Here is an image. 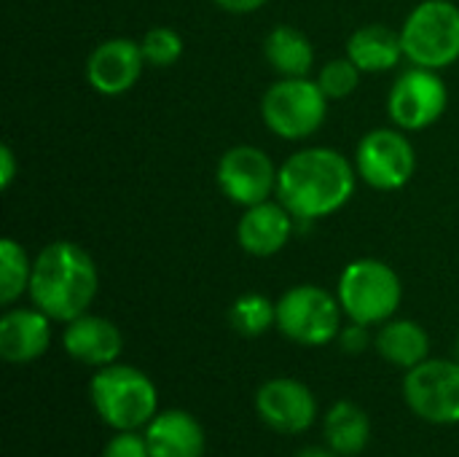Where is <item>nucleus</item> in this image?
I'll use <instances>...</instances> for the list:
<instances>
[{
    "label": "nucleus",
    "instance_id": "nucleus-1",
    "mask_svg": "<svg viewBox=\"0 0 459 457\" xmlns=\"http://www.w3.org/2000/svg\"><path fill=\"white\" fill-rule=\"evenodd\" d=\"M358 170L336 148L290 154L277 175V197L293 218L317 221L342 210L355 194Z\"/></svg>",
    "mask_w": 459,
    "mask_h": 457
},
{
    "label": "nucleus",
    "instance_id": "nucleus-2",
    "mask_svg": "<svg viewBox=\"0 0 459 457\" xmlns=\"http://www.w3.org/2000/svg\"><path fill=\"white\" fill-rule=\"evenodd\" d=\"M97 288L100 275L91 256L70 240H54L35 256L27 294L51 321L70 323L89 312Z\"/></svg>",
    "mask_w": 459,
    "mask_h": 457
},
{
    "label": "nucleus",
    "instance_id": "nucleus-3",
    "mask_svg": "<svg viewBox=\"0 0 459 457\" xmlns=\"http://www.w3.org/2000/svg\"><path fill=\"white\" fill-rule=\"evenodd\" d=\"M89 393L100 420L113 431H137L148 426L159 409V391L153 380L126 364L97 369Z\"/></svg>",
    "mask_w": 459,
    "mask_h": 457
},
{
    "label": "nucleus",
    "instance_id": "nucleus-4",
    "mask_svg": "<svg viewBox=\"0 0 459 457\" xmlns=\"http://www.w3.org/2000/svg\"><path fill=\"white\" fill-rule=\"evenodd\" d=\"M344 315L363 326L393 321L401 307L403 286L398 272L379 259H358L344 267L336 288Z\"/></svg>",
    "mask_w": 459,
    "mask_h": 457
},
{
    "label": "nucleus",
    "instance_id": "nucleus-5",
    "mask_svg": "<svg viewBox=\"0 0 459 457\" xmlns=\"http://www.w3.org/2000/svg\"><path fill=\"white\" fill-rule=\"evenodd\" d=\"M403 54L414 67L444 70L459 59V5L422 0L401 27Z\"/></svg>",
    "mask_w": 459,
    "mask_h": 457
},
{
    "label": "nucleus",
    "instance_id": "nucleus-6",
    "mask_svg": "<svg viewBox=\"0 0 459 457\" xmlns=\"http://www.w3.org/2000/svg\"><path fill=\"white\" fill-rule=\"evenodd\" d=\"M328 110V97L317 86V81L307 78H280L274 81L264 100L261 116L264 124L282 140H304L312 137Z\"/></svg>",
    "mask_w": 459,
    "mask_h": 457
},
{
    "label": "nucleus",
    "instance_id": "nucleus-7",
    "mask_svg": "<svg viewBox=\"0 0 459 457\" xmlns=\"http://www.w3.org/2000/svg\"><path fill=\"white\" fill-rule=\"evenodd\" d=\"M344 310L339 296L320 286H296L277 302V329L296 345L320 347L339 337Z\"/></svg>",
    "mask_w": 459,
    "mask_h": 457
},
{
    "label": "nucleus",
    "instance_id": "nucleus-8",
    "mask_svg": "<svg viewBox=\"0 0 459 457\" xmlns=\"http://www.w3.org/2000/svg\"><path fill=\"white\" fill-rule=\"evenodd\" d=\"M403 401L409 409L433 423L455 426L459 423V361L428 358L406 372Z\"/></svg>",
    "mask_w": 459,
    "mask_h": 457
},
{
    "label": "nucleus",
    "instance_id": "nucleus-9",
    "mask_svg": "<svg viewBox=\"0 0 459 457\" xmlns=\"http://www.w3.org/2000/svg\"><path fill=\"white\" fill-rule=\"evenodd\" d=\"M417 167L411 140L401 129H371L355 151L358 175L377 191L403 189Z\"/></svg>",
    "mask_w": 459,
    "mask_h": 457
},
{
    "label": "nucleus",
    "instance_id": "nucleus-10",
    "mask_svg": "<svg viewBox=\"0 0 459 457\" xmlns=\"http://www.w3.org/2000/svg\"><path fill=\"white\" fill-rule=\"evenodd\" d=\"M449 105V89L438 70L411 67L390 89L387 110L398 129L417 132L436 124Z\"/></svg>",
    "mask_w": 459,
    "mask_h": 457
},
{
    "label": "nucleus",
    "instance_id": "nucleus-11",
    "mask_svg": "<svg viewBox=\"0 0 459 457\" xmlns=\"http://www.w3.org/2000/svg\"><path fill=\"white\" fill-rule=\"evenodd\" d=\"M280 170L266 151L255 145H234L218 162V186L221 191L242 207H253L277 194Z\"/></svg>",
    "mask_w": 459,
    "mask_h": 457
},
{
    "label": "nucleus",
    "instance_id": "nucleus-12",
    "mask_svg": "<svg viewBox=\"0 0 459 457\" xmlns=\"http://www.w3.org/2000/svg\"><path fill=\"white\" fill-rule=\"evenodd\" d=\"M255 409L272 431L285 436L304 434L317 420V399L304 382L290 377L264 382L255 393Z\"/></svg>",
    "mask_w": 459,
    "mask_h": 457
},
{
    "label": "nucleus",
    "instance_id": "nucleus-13",
    "mask_svg": "<svg viewBox=\"0 0 459 457\" xmlns=\"http://www.w3.org/2000/svg\"><path fill=\"white\" fill-rule=\"evenodd\" d=\"M145 57H143V48L137 40H129V38H110V40H102L86 59V78L91 83V89L97 94H105V97H118V94H126L143 67H145Z\"/></svg>",
    "mask_w": 459,
    "mask_h": 457
},
{
    "label": "nucleus",
    "instance_id": "nucleus-14",
    "mask_svg": "<svg viewBox=\"0 0 459 457\" xmlns=\"http://www.w3.org/2000/svg\"><path fill=\"white\" fill-rule=\"evenodd\" d=\"M293 234V213L282 202H258L253 207H245L239 224H237V240L245 253L269 259L280 253Z\"/></svg>",
    "mask_w": 459,
    "mask_h": 457
},
{
    "label": "nucleus",
    "instance_id": "nucleus-15",
    "mask_svg": "<svg viewBox=\"0 0 459 457\" xmlns=\"http://www.w3.org/2000/svg\"><path fill=\"white\" fill-rule=\"evenodd\" d=\"M62 345L73 361L102 369V366L116 364V358L124 350V337H121L118 326L110 323L108 318L83 312L81 318H75L65 326Z\"/></svg>",
    "mask_w": 459,
    "mask_h": 457
},
{
    "label": "nucleus",
    "instance_id": "nucleus-16",
    "mask_svg": "<svg viewBox=\"0 0 459 457\" xmlns=\"http://www.w3.org/2000/svg\"><path fill=\"white\" fill-rule=\"evenodd\" d=\"M51 345V318L38 307H16L0 318V356L8 364H32Z\"/></svg>",
    "mask_w": 459,
    "mask_h": 457
},
{
    "label": "nucleus",
    "instance_id": "nucleus-17",
    "mask_svg": "<svg viewBox=\"0 0 459 457\" xmlns=\"http://www.w3.org/2000/svg\"><path fill=\"white\" fill-rule=\"evenodd\" d=\"M145 442L151 457H202L207 439L194 415L169 409L145 426Z\"/></svg>",
    "mask_w": 459,
    "mask_h": 457
},
{
    "label": "nucleus",
    "instance_id": "nucleus-18",
    "mask_svg": "<svg viewBox=\"0 0 459 457\" xmlns=\"http://www.w3.org/2000/svg\"><path fill=\"white\" fill-rule=\"evenodd\" d=\"M347 57L363 73H385V70H393L406 54H403L401 32L385 24H366L350 35Z\"/></svg>",
    "mask_w": 459,
    "mask_h": 457
},
{
    "label": "nucleus",
    "instance_id": "nucleus-19",
    "mask_svg": "<svg viewBox=\"0 0 459 457\" xmlns=\"http://www.w3.org/2000/svg\"><path fill=\"white\" fill-rule=\"evenodd\" d=\"M377 353L401 369H414L430 358V334L414 321H387L374 337Z\"/></svg>",
    "mask_w": 459,
    "mask_h": 457
},
{
    "label": "nucleus",
    "instance_id": "nucleus-20",
    "mask_svg": "<svg viewBox=\"0 0 459 457\" xmlns=\"http://www.w3.org/2000/svg\"><path fill=\"white\" fill-rule=\"evenodd\" d=\"M264 54L280 78H307L315 65V48L309 38L290 24H277L266 35Z\"/></svg>",
    "mask_w": 459,
    "mask_h": 457
},
{
    "label": "nucleus",
    "instance_id": "nucleus-21",
    "mask_svg": "<svg viewBox=\"0 0 459 457\" xmlns=\"http://www.w3.org/2000/svg\"><path fill=\"white\" fill-rule=\"evenodd\" d=\"M323 436L342 457L360 455L371 439V420L355 401H336L323 423Z\"/></svg>",
    "mask_w": 459,
    "mask_h": 457
},
{
    "label": "nucleus",
    "instance_id": "nucleus-22",
    "mask_svg": "<svg viewBox=\"0 0 459 457\" xmlns=\"http://www.w3.org/2000/svg\"><path fill=\"white\" fill-rule=\"evenodd\" d=\"M30 277H32V261L27 259V250L5 237L0 242V302L8 307L13 304L27 288H30Z\"/></svg>",
    "mask_w": 459,
    "mask_h": 457
},
{
    "label": "nucleus",
    "instance_id": "nucleus-23",
    "mask_svg": "<svg viewBox=\"0 0 459 457\" xmlns=\"http://www.w3.org/2000/svg\"><path fill=\"white\" fill-rule=\"evenodd\" d=\"M229 323L242 337H261L277 326V302L264 294H245L229 310Z\"/></svg>",
    "mask_w": 459,
    "mask_h": 457
},
{
    "label": "nucleus",
    "instance_id": "nucleus-24",
    "mask_svg": "<svg viewBox=\"0 0 459 457\" xmlns=\"http://www.w3.org/2000/svg\"><path fill=\"white\" fill-rule=\"evenodd\" d=\"M360 67L350 59V57H339V59H331L320 67L317 73V86L323 89V94L328 100H344L350 97L358 83H360Z\"/></svg>",
    "mask_w": 459,
    "mask_h": 457
},
{
    "label": "nucleus",
    "instance_id": "nucleus-25",
    "mask_svg": "<svg viewBox=\"0 0 459 457\" xmlns=\"http://www.w3.org/2000/svg\"><path fill=\"white\" fill-rule=\"evenodd\" d=\"M140 48H143V57H145L148 65H153V67H169L183 54V38L172 27L159 24V27H151L143 35Z\"/></svg>",
    "mask_w": 459,
    "mask_h": 457
},
{
    "label": "nucleus",
    "instance_id": "nucleus-26",
    "mask_svg": "<svg viewBox=\"0 0 459 457\" xmlns=\"http://www.w3.org/2000/svg\"><path fill=\"white\" fill-rule=\"evenodd\" d=\"M102 457H151L145 436L137 431H118L102 450Z\"/></svg>",
    "mask_w": 459,
    "mask_h": 457
},
{
    "label": "nucleus",
    "instance_id": "nucleus-27",
    "mask_svg": "<svg viewBox=\"0 0 459 457\" xmlns=\"http://www.w3.org/2000/svg\"><path fill=\"white\" fill-rule=\"evenodd\" d=\"M336 342L342 345V350H344V353H350V356H358V353H363V350L371 345L368 326L350 321V326H342V331H339Z\"/></svg>",
    "mask_w": 459,
    "mask_h": 457
},
{
    "label": "nucleus",
    "instance_id": "nucleus-28",
    "mask_svg": "<svg viewBox=\"0 0 459 457\" xmlns=\"http://www.w3.org/2000/svg\"><path fill=\"white\" fill-rule=\"evenodd\" d=\"M16 178V156L11 145H0V189H8Z\"/></svg>",
    "mask_w": 459,
    "mask_h": 457
},
{
    "label": "nucleus",
    "instance_id": "nucleus-29",
    "mask_svg": "<svg viewBox=\"0 0 459 457\" xmlns=\"http://www.w3.org/2000/svg\"><path fill=\"white\" fill-rule=\"evenodd\" d=\"M269 0H215V5H221L229 13H253L261 5H266Z\"/></svg>",
    "mask_w": 459,
    "mask_h": 457
},
{
    "label": "nucleus",
    "instance_id": "nucleus-30",
    "mask_svg": "<svg viewBox=\"0 0 459 457\" xmlns=\"http://www.w3.org/2000/svg\"><path fill=\"white\" fill-rule=\"evenodd\" d=\"M296 457H342L336 450H331L328 444H323V447H304L301 453Z\"/></svg>",
    "mask_w": 459,
    "mask_h": 457
},
{
    "label": "nucleus",
    "instance_id": "nucleus-31",
    "mask_svg": "<svg viewBox=\"0 0 459 457\" xmlns=\"http://www.w3.org/2000/svg\"><path fill=\"white\" fill-rule=\"evenodd\" d=\"M455 353H457V361H459V337H457V347H455Z\"/></svg>",
    "mask_w": 459,
    "mask_h": 457
}]
</instances>
